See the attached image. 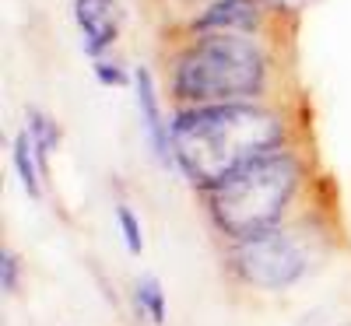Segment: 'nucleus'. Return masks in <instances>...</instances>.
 <instances>
[{
	"label": "nucleus",
	"instance_id": "nucleus-4",
	"mask_svg": "<svg viewBox=\"0 0 351 326\" xmlns=\"http://www.w3.org/2000/svg\"><path fill=\"white\" fill-rule=\"evenodd\" d=\"M313 239L309 228L299 221H285L271 231L250 235L239 242H225V266L243 288L281 294L295 288L313 266Z\"/></svg>",
	"mask_w": 351,
	"mask_h": 326
},
{
	"label": "nucleus",
	"instance_id": "nucleus-11",
	"mask_svg": "<svg viewBox=\"0 0 351 326\" xmlns=\"http://www.w3.org/2000/svg\"><path fill=\"white\" fill-rule=\"evenodd\" d=\"M112 218H116V228H120V239L127 246V253L141 256L144 253V225L134 211V203L130 200H116L112 203Z\"/></svg>",
	"mask_w": 351,
	"mask_h": 326
},
{
	"label": "nucleus",
	"instance_id": "nucleus-1",
	"mask_svg": "<svg viewBox=\"0 0 351 326\" xmlns=\"http://www.w3.org/2000/svg\"><path fill=\"white\" fill-rule=\"evenodd\" d=\"M299 140L291 99L172 109V162L193 193L211 190L236 165Z\"/></svg>",
	"mask_w": 351,
	"mask_h": 326
},
{
	"label": "nucleus",
	"instance_id": "nucleus-3",
	"mask_svg": "<svg viewBox=\"0 0 351 326\" xmlns=\"http://www.w3.org/2000/svg\"><path fill=\"white\" fill-rule=\"evenodd\" d=\"M313 179V151L306 147V140H295L236 165L211 190L197 197L208 214V225L221 235V242H239L285 225L309 193Z\"/></svg>",
	"mask_w": 351,
	"mask_h": 326
},
{
	"label": "nucleus",
	"instance_id": "nucleus-8",
	"mask_svg": "<svg viewBox=\"0 0 351 326\" xmlns=\"http://www.w3.org/2000/svg\"><path fill=\"white\" fill-rule=\"evenodd\" d=\"M11 168H14V179L21 183V190L39 200L46 193V172H49V162L39 155V147L32 144L25 130H18L11 137Z\"/></svg>",
	"mask_w": 351,
	"mask_h": 326
},
{
	"label": "nucleus",
	"instance_id": "nucleus-14",
	"mask_svg": "<svg viewBox=\"0 0 351 326\" xmlns=\"http://www.w3.org/2000/svg\"><path fill=\"white\" fill-rule=\"evenodd\" d=\"M0 288H4V294L18 291V256L11 249L0 253Z\"/></svg>",
	"mask_w": 351,
	"mask_h": 326
},
{
	"label": "nucleus",
	"instance_id": "nucleus-2",
	"mask_svg": "<svg viewBox=\"0 0 351 326\" xmlns=\"http://www.w3.org/2000/svg\"><path fill=\"white\" fill-rule=\"evenodd\" d=\"M278 60L274 39L172 36L162 53V92L172 109L281 99Z\"/></svg>",
	"mask_w": 351,
	"mask_h": 326
},
{
	"label": "nucleus",
	"instance_id": "nucleus-5",
	"mask_svg": "<svg viewBox=\"0 0 351 326\" xmlns=\"http://www.w3.org/2000/svg\"><path fill=\"white\" fill-rule=\"evenodd\" d=\"M278 21L260 0H208L200 11H193L176 36H253L274 39Z\"/></svg>",
	"mask_w": 351,
	"mask_h": 326
},
{
	"label": "nucleus",
	"instance_id": "nucleus-12",
	"mask_svg": "<svg viewBox=\"0 0 351 326\" xmlns=\"http://www.w3.org/2000/svg\"><path fill=\"white\" fill-rule=\"evenodd\" d=\"M92 77L102 84V88H134V71L123 64V60H116V56H99V60H92Z\"/></svg>",
	"mask_w": 351,
	"mask_h": 326
},
{
	"label": "nucleus",
	"instance_id": "nucleus-6",
	"mask_svg": "<svg viewBox=\"0 0 351 326\" xmlns=\"http://www.w3.org/2000/svg\"><path fill=\"white\" fill-rule=\"evenodd\" d=\"M134 102L141 112V127H144V144L148 155L162 168H176L172 162V116L162 112V88L152 67H134Z\"/></svg>",
	"mask_w": 351,
	"mask_h": 326
},
{
	"label": "nucleus",
	"instance_id": "nucleus-7",
	"mask_svg": "<svg viewBox=\"0 0 351 326\" xmlns=\"http://www.w3.org/2000/svg\"><path fill=\"white\" fill-rule=\"evenodd\" d=\"M71 14L88 64L99 60V56H109L127 25V11L120 0H71Z\"/></svg>",
	"mask_w": 351,
	"mask_h": 326
},
{
	"label": "nucleus",
	"instance_id": "nucleus-13",
	"mask_svg": "<svg viewBox=\"0 0 351 326\" xmlns=\"http://www.w3.org/2000/svg\"><path fill=\"white\" fill-rule=\"evenodd\" d=\"M260 4L271 11V18H274L281 28H291V25H295V21L316 4V0H260Z\"/></svg>",
	"mask_w": 351,
	"mask_h": 326
},
{
	"label": "nucleus",
	"instance_id": "nucleus-9",
	"mask_svg": "<svg viewBox=\"0 0 351 326\" xmlns=\"http://www.w3.org/2000/svg\"><path fill=\"white\" fill-rule=\"evenodd\" d=\"M21 130L32 137V144L39 147V155L49 162V155L60 147V140H64V127L53 120V116L46 112V109H39V105H25V123H21Z\"/></svg>",
	"mask_w": 351,
	"mask_h": 326
},
{
	"label": "nucleus",
	"instance_id": "nucleus-10",
	"mask_svg": "<svg viewBox=\"0 0 351 326\" xmlns=\"http://www.w3.org/2000/svg\"><path fill=\"white\" fill-rule=\"evenodd\" d=\"M134 305H137V312L148 319L152 326H162L165 323L169 302H165V288H162V281L155 274L137 277V284H134Z\"/></svg>",
	"mask_w": 351,
	"mask_h": 326
}]
</instances>
